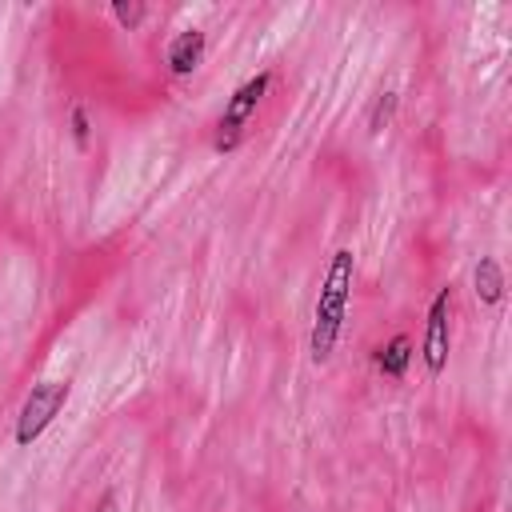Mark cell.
<instances>
[{"label": "cell", "mask_w": 512, "mask_h": 512, "mask_svg": "<svg viewBox=\"0 0 512 512\" xmlns=\"http://www.w3.org/2000/svg\"><path fill=\"white\" fill-rule=\"evenodd\" d=\"M72 140H76V148H88V112L80 104L72 108Z\"/></svg>", "instance_id": "cell-10"}, {"label": "cell", "mask_w": 512, "mask_h": 512, "mask_svg": "<svg viewBox=\"0 0 512 512\" xmlns=\"http://www.w3.org/2000/svg\"><path fill=\"white\" fill-rule=\"evenodd\" d=\"M92 512H120V496H116V492L108 488V492H104V496L96 500V508H92Z\"/></svg>", "instance_id": "cell-11"}, {"label": "cell", "mask_w": 512, "mask_h": 512, "mask_svg": "<svg viewBox=\"0 0 512 512\" xmlns=\"http://www.w3.org/2000/svg\"><path fill=\"white\" fill-rule=\"evenodd\" d=\"M352 284H356V252L352 248H336L328 268H324V280H320V292H316V308H312L308 352H312L316 364H328L336 344H340V332H344V320H348V304H352Z\"/></svg>", "instance_id": "cell-1"}, {"label": "cell", "mask_w": 512, "mask_h": 512, "mask_svg": "<svg viewBox=\"0 0 512 512\" xmlns=\"http://www.w3.org/2000/svg\"><path fill=\"white\" fill-rule=\"evenodd\" d=\"M448 352H452V288L444 284L428 304L424 340H420V356H424L428 376H440L448 368Z\"/></svg>", "instance_id": "cell-4"}, {"label": "cell", "mask_w": 512, "mask_h": 512, "mask_svg": "<svg viewBox=\"0 0 512 512\" xmlns=\"http://www.w3.org/2000/svg\"><path fill=\"white\" fill-rule=\"evenodd\" d=\"M408 360H412V340L400 332V336H392L388 344H380L376 352H372V364H376V372H384V376H392V380H400L404 372H408Z\"/></svg>", "instance_id": "cell-7"}, {"label": "cell", "mask_w": 512, "mask_h": 512, "mask_svg": "<svg viewBox=\"0 0 512 512\" xmlns=\"http://www.w3.org/2000/svg\"><path fill=\"white\" fill-rule=\"evenodd\" d=\"M68 396H72V380H40V384H32L28 396H24V404H20V412H16L12 440H16L20 448L36 444V440L52 428V420L64 412Z\"/></svg>", "instance_id": "cell-3"}, {"label": "cell", "mask_w": 512, "mask_h": 512, "mask_svg": "<svg viewBox=\"0 0 512 512\" xmlns=\"http://www.w3.org/2000/svg\"><path fill=\"white\" fill-rule=\"evenodd\" d=\"M472 292H476V300L480 304H500L504 300V268H500V260L496 256H480V264H476V272H472Z\"/></svg>", "instance_id": "cell-6"}, {"label": "cell", "mask_w": 512, "mask_h": 512, "mask_svg": "<svg viewBox=\"0 0 512 512\" xmlns=\"http://www.w3.org/2000/svg\"><path fill=\"white\" fill-rule=\"evenodd\" d=\"M268 88H272V72H256V76H248V80L224 100V112H220L216 136H212V148H216L220 156H228V152L240 148V140H244V132H248L256 108H260L264 96H268Z\"/></svg>", "instance_id": "cell-2"}, {"label": "cell", "mask_w": 512, "mask_h": 512, "mask_svg": "<svg viewBox=\"0 0 512 512\" xmlns=\"http://www.w3.org/2000/svg\"><path fill=\"white\" fill-rule=\"evenodd\" d=\"M204 48H208V36L200 28H184L168 40V52H164V64L172 76H192L204 60Z\"/></svg>", "instance_id": "cell-5"}, {"label": "cell", "mask_w": 512, "mask_h": 512, "mask_svg": "<svg viewBox=\"0 0 512 512\" xmlns=\"http://www.w3.org/2000/svg\"><path fill=\"white\" fill-rule=\"evenodd\" d=\"M144 16H148V8H144L140 0H128V4H124V0H116V4H112V20H116L120 28H128V32H132V28H140V20H144Z\"/></svg>", "instance_id": "cell-9"}, {"label": "cell", "mask_w": 512, "mask_h": 512, "mask_svg": "<svg viewBox=\"0 0 512 512\" xmlns=\"http://www.w3.org/2000/svg\"><path fill=\"white\" fill-rule=\"evenodd\" d=\"M396 108H400V92H380L376 96V104H372V112H368V132H384L388 124H392V116H396Z\"/></svg>", "instance_id": "cell-8"}]
</instances>
